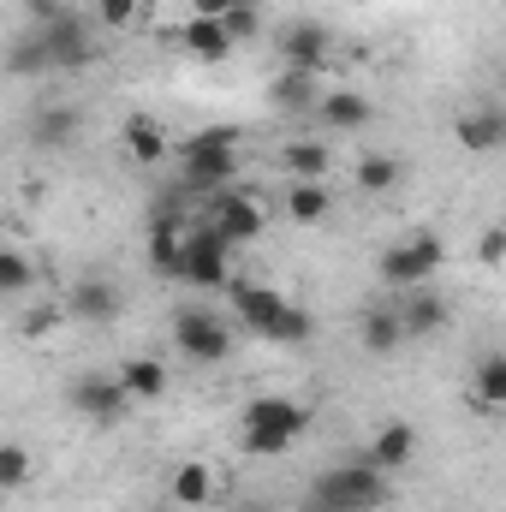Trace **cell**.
<instances>
[{
	"label": "cell",
	"instance_id": "7402d4cb",
	"mask_svg": "<svg viewBox=\"0 0 506 512\" xmlns=\"http://www.w3.org/2000/svg\"><path fill=\"white\" fill-rule=\"evenodd\" d=\"M149 274H161V280H185V233H179V227L149 221Z\"/></svg>",
	"mask_w": 506,
	"mask_h": 512
},
{
	"label": "cell",
	"instance_id": "8992f818",
	"mask_svg": "<svg viewBox=\"0 0 506 512\" xmlns=\"http://www.w3.org/2000/svg\"><path fill=\"white\" fill-rule=\"evenodd\" d=\"M173 346L191 358V364H227L233 358V328L215 316V310H179L173 316Z\"/></svg>",
	"mask_w": 506,
	"mask_h": 512
},
{
	"label": "cell",
	"instance_id": "ffe728a7",
	"mask_svg": "<svg viewBox=\"0 0 506 512\" xmlns=\"http://www.w3.org/2000/svg\"><path fill=\"white\" fill-rule=\"evenodd\" d=\"M6 72H12V78H48V72H54V66H48V42H42L36 24L6 42Z\"/></svg>",
	"mask_w": 506,
	"mask_h": 512
},
{
	"label": "cell",
	"instance_id": "f546056e",
	"mask_svg": "<svg viewBox=\"0 0 506 512\" xmlns=\"http://www.w3.org/2000/svg\"><path fill=\"white\" fill-rule=\"evenodd\" d=\"M393 185H399V161H393V155H364V161H358V191H364V197H381V191H393Z\"/></svg>",
	"mask_w": 506,
	"mask_h": 512
},
{
	"label": "cell",
	"instance_id": "d4e9b609",
	"mask_svg": "<svg viewBox=\"0 0 506 512\" xmlns=\"http://www.w3.org/2000/svg\"><path fill=\"white\" fill-rule=\"evenodd\" d=\"M471 405H477L483 417H501L506 411V352H489V358L477 364V393H471Z\"/></svg>",
	"mask_w": 506,
	"mask_h": 512
},
{
	"label": "cell",
	"instance_id": "5bb4252c",
	"mask_svg": "<svg viewBox=\"0 0 506 512\" xmlns=\"http://www.w3.org/2000/svg\"><path fill=\"white\" fill-rule=\"evenodd\" d=\"M233 310H239V322L251 328L256 340H268L280 310H286V292H274V286H233Z\"/></svg>",
	"mask_w": 506,
	"mask_h": 512
},
{
	"label": "cell",
	"instance_id": "484cf974",
	"mask_svg": "<svg viewBox=\"0 0 506 512\" xmlns=\"http://www.w3.org/2000/svg\"><path fill=\"white\" fill-rule=\"evenodd\" d=\"M328 209H334V197H328L322 179H292V191H286V215H292L298 227H316Z\"/></svg>",
	"mask_w": 506,
	"mask_h": 512
},
{
	"label": "cell",
	"instance_id": "d6a6232c",
	"mask_svg": "<svg viewBox=\"0 0 506 512\" xmlns=\"http://www.w3.org/2000/svg\"><path fill=\"white\" fill-rule=\"evenodd\" d=\"M221 30H227V36H233V48H239V42H251L256 30H262V12H256L251 0H239V6L221 18Z\"/></svg>",
	"mask_w": 506,
	"mask_h": 512
},
{
	"label": "cell",
	"instance_id": "44dd1931",
	"mask_svg": "<svg viewBox=\"0 0 506 512\" xmlns=\"http://www.w3.org/2000/svg\"><path fill=\"white\" fill-rule=\"evenodd\" d=\"M316 96H322V90H316V72H292V66H280L274 84H268V102L286 108V114H310Z\"/></svg>",
	"mask_w": 506,
	"mask_h": 512
},
{
	"label": "cell",
	"instance_id": "cb8c5ba5",
	"mask_svg": "<svg viewBox=\"0 0 506 512\" xmlns=\"http://www.w3.org/2000/svg\"><path fill=\"white\" fill-rule=\"evenodd\" d=\"M358 334H364V352H376V358H393V352L405 346L393 304H370V310H364V322H358Z\"/></svg>",
	"mask_w": 506,
	"mask_h": 512
},
{
	"label": "cell",
	"instance_id": "603a6c76",
	"mask_svg": "<svg viewBox=\"0 0 506 512\" xmlns=\"http://www.w3.org/2000/svg\"><path fill=\"white\" fill-rule=\"evenodd\" d=\"M120 143H126V161H143V167L167 161V131L155 126L149 114H131L126 131H120Z\"/></svg>",
	"mask_w": 506,
	"mask_h": 512
},
{
	"label": "cell",
	"instance_id": "8fae6325",
	"mask_svg": "<svg viewBox=\"0 0 506 512\" xmlns=\"http://www.w3.org/2000/svg\"><path fill=\"white\" fill-rule=\"evenodd\" d=\"M393 316H399V334L405 340H429V334L447 328V298L435 286H405V298L393 304Z\"/></svg>",
	"mask_w": 506,
	"mask_h": 512
},
{
	"label": "cell",
	"instance_id": "5b68a950",
	"mask_svg": "<svg viewBox=\"0 0 506 512\" xmlns=\"http://www.w3.org/2000/svg\"><path fill=\"white\" fill-rule=\"evenodd\" d=\"M441 262H447L441 233H411V239H399V245L381 251V280H387L393 292H405V286H429V274H435Z\"/></svg>",
	"mask_w": 506,
	"mask_h": 512
},
{
	"label": "cell",
	"instance_id": "ac0fdd59",
	"mask_svg": "<svg viewBox=\"0 0 506 512\" xmlns=\"http://www.w3.org/2000/svg\"><path fill=\"white\" fill-rule=\"evenodd\" d=\"M167 495H173V507H209V501H215V465H203V459L173 465Z\"/></svg>",
	"mask_w": 506,
	"mask_h": 512
},
{
	"label": "cell",
	"instance_id": "e575fe53",
	"mask_svg": "<svg viewBox=\"0 0 506 512\" xmlns=\"http://www.w3.org/2000/svg\"><path fill=\"white\" fill-rule=\"evenodd\" d=\"M501 256H506V227H489V233L477 239V262H483V268H501Z\"/></svg>",
	"mask_w": 506,
	"mask_h": 512
},
{
	"label": "cell",
	"instance_id": "836d02e7",
	"mask_svg": "<svg viewBox=\"0 0 506 512\" xmlns=\"http://www.w3.org/2000/svg\"><path fill=\"white\" fill-rule=\"evenodd\" d=\"M137 12H143V0H96V24H108V30L137 24Z\"/></svg>",
	"mask_w": 506,
	"mask_h": 512
},
{
	"label": "cell",
	"instance_id": "7c38bea8",
	"mask_svg": "<svg viewBox=\"0 0 506 512\" xmlns=\"http://www.w3.org/2000/svg\"><path fill=\"white\" fill-rule=\"evenodd\" d=\"M364 459L376 465L381 477H393V471H405V465L417 459V429H411L405 417H393V423H381L376 435H370V447H364Z\"/></svg>",
	"mask_w": 506,
	"mask_h": 512
},
{
	"label": "cell",
	"instance_id": "277c9868",
	"mask_svg": "<svg viewBox=\"0 0 506 512\" xmlns=\"http://www.w3.org/2000/svg\"><path fill=\"white\" fill-rule=\"evenodd\" d=\"M36 30H42V42H48V66H54V72H66V78L90 72V66H96V54H102L96 24H90V18H78V12H60V18H48V24H36Z\"/></svg>",
	"mask_w": 506,
	"mask_h": 512
},
{
	"label": "cell",
	"instance_id": "4316f807",
	"mask_svg": "<svg viewBox=\"0 0 506 512\" xmlns=\"http://www.w3.org/2000/svg\"><path fill=\"white\" fill-rule=\"evenodd\" d=\"M114 376L126 387V399H161V393H167V370H161L155 358H126Z\"/></svg>",
	"mask_w": 506,
	"mask_h": 512
},
{
	"label": "cell",
	"instance_id": "9a60e30c",
	"mask_svg": "<svg viewBox=\"0 0 506 512\" xmlns=\"http://www.w3.org/2000/svg\"><path fill=\"white\" fill-rule=\"evenodd\" d=\"M316 120L328 131H364L376 120V108H370V96H358V90H328V96H316V108H310Z\"/></svg>",
	"mask_w": 506,
	"mask_h": 512
},
{
	"label": "cell",
	"instance_id": "9c48e42d",
	"mask_svg": "<svg viewBox=\"0 0 506 512\" xmlns=\"http://www.w3.org/2000/svg\"><path fill=\"white\" fill-rule=\"evenodd\" d=\"M280 66H292V72H328V54H334V30L322 24V18H292L280 36Z\"/></svg>",
	"mask_w": 506,
	"mask_h": 512
},
{
	"label": "cell",
	"instance_id": "d6986e66",
	"mask_svg": "<svg viewBox=\"0 0 506 512\" xmlns=\"http://www.w3.org/2000/svg\"><path fill=\"white\" fill-rule=\"evenodd\" d=\"M459 149H471V155H495L506 143V114L501 108H477V114H459Z\"/></svg>",
	"mask_w": 506,
	"mask_h": 512
},
{
	"label": "cell",
	"instance_id": "4fadbf2b",
	"mask_svg": "<svg viewBox=\"0 0 506 512\" xmlns=\"http://www.w3.org/2000/svg\"><path fill=\"white\" fill-rule=\"evenodd\" d=\"M66 310H72L78 322H114V316L126 310V298H120V286H114V280L90 274V280H78V286L66 292Z\"/></svg>",
	"mask_w": 506,
	"mask_h": 512
},
{
	"label": "cell",
	"instance_id": "8d00e7d4",
	"mask_svg": "<svg viewBox=\"0 0 506 512\" xmlns=\"http://www.w3.org/2000/svg\"><path fill=\"white\" fill-rule=\"evenodd\" d=\"M60 12H66L60 0H30V18H36V24H48V18H60Z\"/></svg>",
	"mask_w": 506,
	"mask_h": 512
},
{
	"label": "cell",
	"instance_id": "1f68e13d",
	"mask_svg": "<svg viewBox=\"0 0 506 512\" xmlns=\"http://www.w3.org/2000/svg\"><path fill=\"white\" fill-rule=\"evenodd\" d=\"M36 477V465H30V447H18V441H0V489H24Z\"/></svg>",
	"mask_w": 506,
	"mask_h": 512
},
{
	"label": "cell",
	"instance_id": "2e32d148",
	"mask_svg": "<svg viewBox=\"0 0 506 512\" xmlns=\"http://www.w3.org/2000/svg\"><path fill=\"white\" fill-rule=\"evenodd\" d=\"M78 126H84V114H78V108H66V102H48V108H36V114H30L24 137H30L36 149H66V143L78 137Z\"/></svg>",
	"mask_w": 506,
	"mask_h": 512
},
{
	"label": "cell",
	"instance_id": "6da1fadb",
	"mask_svg": "<svg viewBox=\"0 0 506 512\" xmlns=\"http://www.w3.org/2000/svg\"><path fill=\"white\" fill-rule=\"evenodd\" d=\"M310 429V411L298 405V399H280V393H268V399H251L245 405V417H239V447L251 453V459H280V453H292V441Z\"/></svg>",
	"mask_w": 506,
	"mask_h": 512
},
{
	"label": "cell",
	"instance_id": "30bf717a",
	"mask_svg": "<svg viewBox=\"0 0 506 512\" xmlns=\"http://www.w3.org/2000/svg\"><path fill=\"white\" fill-rule=\"evenodd\" d=\"M66 399H72V411L78 417H90V423H114V417H126V387L120 376H108V370H90V376H78V382L66 387Z\"/></svg>",
	"mask_w": 506,
	"mask_h": 512
},
{
	"label": "cell",
	"instance_id": "83f0119b",
	"mask_svg": "<svg viewBox=\"0 0 506 512\" xmlns=\"http://www.w3.org/2000/svg\"><path fill=\"white\" fill-rule=\"evenodd\" d=\"M286 173L292 179H322L328 173V143H316V137H298V143H286Z\"/></svg>",
	"mask_w": 506,
	"mask_h": 512
},
{
	"label": "cell",
	"instance_id": "3957f363",
	"mask_svg": "<svg viewBox=\"0 0 506 512\" xmlns=\"http://www.w3.org/2000/svg\"><path fill=\"white\" fill-rule=\"evenodd\" d=\"M376 507H387V477L370 459L334 465L310 483V512H376Z\"/></svg>",
	"mask_w": 506,
	"mask_h": 512
},
{
	"label": "cell",
	"instance_id": "e0dca14e",
	"mask_svg": "<svg viewBox=\"0 0 506 512\" xmlns=\"http://www.w3.org/2000/svg\"><path fill=\"white\" fill-rule=\"evenodd\" d=\"M179 42H185V54H191V60H203V66H221V60L233 54V36L221 30V18H185Z\"/></svg>",
	"mask_w": 506,
	"mask_h": 512
},
{
	"label": "cell",
	"instance_id": "d590c367",
	"mask_svg": "<svg viewBox=\"0 0 506 512\" xmlns=\"http://www.w3.org/2000/svg\"><path fill=\"white\" fill-rule=\"evenodd\" d=\"M239 0H191V18H227Z\"/></svg>",
	"mask_w": 506,
	"mask_h": 512
},
{
	"label": "cell",
	"instance_id": "4dcf8cb0",
	"mask_svg": "<svg viewBox=\"0 0 506 512\" xmlns=\"http://www.w3.org/2000/svg\"><path fill=\"white\" fill-rule=\"evenodd\" d=\"M310 328H316V322H310V310L286 298V310H280V322H274L268 346H304V340H310Z\"/></svg>",
	"mask_w": 506,
	"mask_h": 512
},
{
	"label": "cell",
	"instance_id": "f1b7e54d",
	"mask_svg": "<svg viewBox=\"0 0 506 512\" xmlns=\"http://www.w3.org/2000/svg\"><path fill=\"white\" fill-rule=\"evenodd\" d=\"M36 286V262L12 245H0V298H24Z\"/></svg>",
	"mask_w": 506,
	"mask_h": 512
},
{
	"label": "cell",
	"instance_id": "ba28073f",
	"mask_svg": "<svg viewBox=\"0 0 506 512\" xmlns=\"http://www.w3.org/2000/svg\"><path fill=\"white\" fill-rule=\"evenodd\" d=\"M203 221H209V227L239 251V245H256V239H262V221H268V215H262V203H256L251 191L227 185V191H215V197H209V215H203Z\"/></svg>",
	"mask_w": 506,
	"mask_h": 512
},
{
	"label": "cell",
	"instance_id": "7a4b0ae2",
	"mask_svg": "<svg viewBox=\"0 0 506 512\" xmlns=\"http://www.w3.org/2000/svg\"><path fill=\"white\" fill-rule=\"evenodd\" d=\"M179 173H185V185L203 191V197L227 191V185L239 179V131L233 126H203L197 137H185V143H179Z\"/></svg>",
	"mask_w": 506,
	"mask_h": 512
},
{
	"label": "cell",
	"instance_id": "52a82bcc",
	"mask_svg": "<svg viewBox=\"0 0 506 512\" xmlns=\"http://www.w3.org/2000/svg\"><path fill=\"white\" fill-rule=\"evenodd\" d=\"M185 280L203 286V292L233 286V245H227L209 221H197V227L185 233Z\"/></svg>",
	"mask_w": 506,
	"mask_h": 512
}]
</instances>
